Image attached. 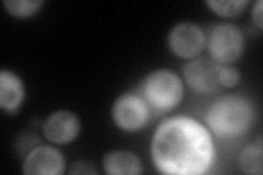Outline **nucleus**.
Masks as SVG:
<instances>
[{"mask_svg":"<svg viewBox=\"0 0 263 175\" xmlns=\"http://www.w3.org/2000/svg\"><path fill=\"white\" fill-rule=\"evenodd\" d=\"M23 88L15 74L3 70L0 73V105L7 111H14L22 101Z\"/></svg>","mask_w":263,"mask_h":175,"instance_id":"nucleus-10","label":"nucleus"},{"mask_svg":"<svg viewBox=\"0 0 263 175\" xmlns=\"http://www.w3.org/2000/svg\"><path fill=\"white\" fill-rule=\"evenodd\" d=\"M219 85L223 87H234L240 80V73L238 70L229 67H219L218 71Z\"/></svg>","mask_w":263,"mask_h":175,"instance_id":"nucleus-15","label":"nucleus"},{"mask_svg":"<svg viewBox=\"0 0 263 175\" xmlns=\"http://www.w3.org/2000/svg\"><path fill=\"white\" fill-rule=\"evenodd\" d=\"M70 173L71 174H95L96 171L89 163L77 162L76 164H73Z\"/></svg>","mask_w":263,"mask_h":175,"instance_id":"nucleus-16","label":"nucleus"},{"mask_svg":"<svg viewBox=\"0 0 263 175\" xmlns=\"http://www.w3.org/2000/svg\"><path fill=\"white\" fill-rule=\"evenodd\" d=\"M5 6L8 11L11 12L15 16H29L36 12L40 7L42 6V2H29V0H9L5 2Z\"/></svg>","mask_w":263,"mask_h":175,"instance_id":"nucleus-13","label":"nucleus"},{"mask_svg":"<svg viewBox=\"0 0 263 175\" xmlns=\"http://www.w3.org/2000/svg\"><path fill=\"white\" fill-rule=\"evenodd\" d=\"M243 40L240 30L232 24H221L214 28L209 38L212 58L220 64L236 61L242 52Z\"/></svg>","mask_w":263,"mask_h":175,"instance_id":"nucleus-4","label":"nucleus"},{"mask_svg":"<svg viewBox=\"0 0 263 175\" xmlns=\"http://www.w3.org/2000/svg\"><path fill=\"white\" fill-rule=\"evenodd\" d=\"M143 93L154 110L166 112L179 104L182 99L183 88L174 72L158 70L146 78L143 83Z\"/></svg>","mask_w":263,"mask_h":175,"instance_id":"nucleus-3","label":"nucleus"},{"mask_svg":"<svg viewBox=\"0 0 263 175\" xmlns=\"http://www.w3.org/2000/svg\"><path fill=\"white\" fill-rule=\"evenodd\" d=\"M79 131V122L75 115L67 111L52 114L44 124V134L56 144H67Z\"/></svg>","mask_w":263,"mask_h":175,"instance_id":"nucleus-9","label":"nucleus"},{"mask_svg":"<svg viewBox=\"0 0 263 175\" xmlns=\"http://www.w3.org/2000/svg\"><path fill=\"white\" fill-rule=\"evenodd\" d=\"M240 165L248 174H262V145L261 136L258 138V145L247 147L240 155Z\"/></svg>","mask_w":263,"mask_h":175,"instance_id":"nucleus-12","label":"nucleus"},{"mask_svg":"<svg viewBox=\"0 0 263 175\" xmlns=\"http://www.w3.org/2000/svg\"><path fill=\"white\" fill-rule=\"evenodd\" d=\"M104 170L108 174H139L142 164L137 157L127 151H114L104 158Z\"/></svg>","mask_w":263,"mask_h":175,"instance_id":"nucleus-11","label":"nucleus"},{"mask_svg":"<svg viewBox=\"0 0 263 175\" xmlns=\"http://www.w3.org/2000/svg\"><path fill=\"white\" fill-rule=\"evenodd\" d=\"M169 45L176 55L191 58L201 52L204 45V35L194 24L181 23L170 32Z\"/></svg>","mask_w":263,"mask_h":175,"instance_id":"nucleus-7","label":"nucleus"},{"mask_svg":"<svg viewBox=\"0 0 263 175\" xmlns=\"http://www.w3.org/2000/svg\"><path fill=\"white\" fill-rule=\"evenodd\" d=\"M152 152L155 164L167 174H202L208 171L214 159L209 131L189 118L163 122L156 131Z\"/></svg>","mask_w":263,"mask_h":175,"instance_id":"nucleus-1","label":"nucleus"},{"mask_svg":"<svg viewBox=\"0 0 263 175\" xmlns=\"http://www.w3.org/2000/svg\"><path fill=\"white\" fill-rule=\"evenodd\" d=\"M252 118V106L248 100L238 95H226L209 108L205 121L214 134L230 138L243 134L251 125Z\"/></svg>","mask_w":263,"mask_h":175,"instance_id":"nucleus-2","label":"nucleus"},{"mask_svg":"<svg viewBox=\"0 0 263 175\" xmlns=\"http://www.w3.org/2000/svg\"><path fill=\"white\" fill-rule=\"evenodd\" d=\"M219 66L213 61L197 60L189 63L184 68V77L194 91L199 93H213L219 88Z\"/></svg>","mask_w":263,"mask_h":175,"instance_id":"nucleus-6","label":"nucleus"},{"mask_svg":"<svg viewBox=\"0 0 263 175\" xmlns=\"http://www.w3.org/2000/svg\"><path fill=\"white\" fill-rule=\"evenodd\" d=\"M252 16L254 22L257 23V26L262 29V2L259 0V2L256 3L253 7V11H252Z\"/></svg>","mask_w":263,"mask_h":175,"instance_id":"nucleus-17","label":"nucleus"},{"mask_svg":"<svg viewBox=\"0 0 263 175\" xmlns=\"http://www.w3.org/2000/svg\"><path fill=\"white\" fill-rule=\"evenodd\" d=\"M112 114L115 124L120 128L136 130L147 122L148 108L143 99L134 94H125L114 103Z\"/></svg>","mask_w":263,"mask_h":175,"instance_id":"nucleus-5","label":"nucleus"},{"mask_svg":"<svg viewBox=\"0 0 263 175\" xmlns=\"http://www.w3.org/2000/svg\"><path fill=\"white\" fill-rule=\"evenodd\" d=\"M248 2L245 0H236V2H208V5L212 8L213 11L220 15H235L242 11L245 6Z\"/></svg>","mask_w":263,"mask_h":175,"instance_id":"nucleus-14","label":"nucleus"},{"mask_svg":"<svg viewBox=\"0 0 263 175\" xmlns=\"http://www.w3.org/2000/svg\"><path fill=\"white\" fill-rule=\"evenodd\" d=\"M65 161L60 151L52 147H37L28 154L24 162L26 174L59 175L64 172Z\"/></svg>","mask_w":263,"mask_h":175,"instance_id":"nucleus-8","label":"nucleus"}]
</instances>
